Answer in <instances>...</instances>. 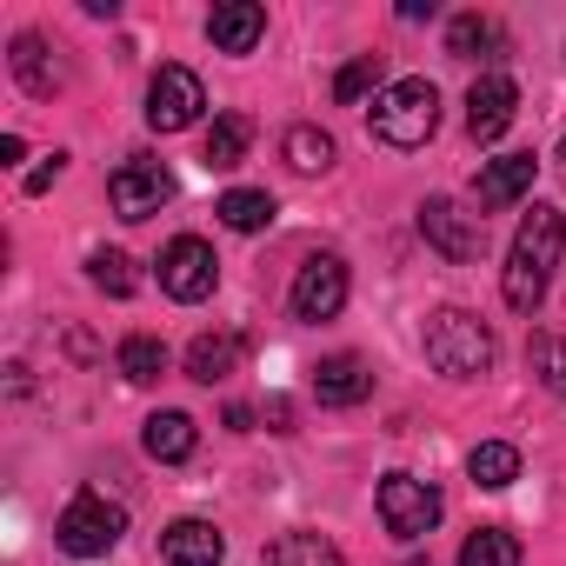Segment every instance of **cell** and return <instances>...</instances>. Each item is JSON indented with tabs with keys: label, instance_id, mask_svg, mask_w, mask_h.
Segmentation results:
<instances>
[{
	"label": "cell",
	"instance_id": "cell-1",
	"mask_svg": "<svg viewBox=\"0 0 566 566\" xmlns=\"http://www.w3.org/2000/svg\"><path fill=\"white\" fill-rule=\"evenodd\" d=\"M566 253V213L559 207H533L513 233V253H506V280H500V294L513 314H533L546 301V280Z\"/></svg>",
	"mask_w": 566,
	"mask_h": 566
},
{
	"label": "cell",
	"instance_id": "cell-2",
	"mask_svg": "<svg viewBox=\"0 0 566 566\" xmlns=\"http://www.w3.org/2000/svg\"><path fill=\"white\" fill-rule=\"evenodd\" d=\"M367 127H374V140H380V147H400V154L427 147V140H433V127H440V87H433V81H420V74L387 81V87L374 94V107H367Z\"/></svg>",
	"mask_w": 566,
	"mask_h": 566
},
{
	"label": "cell",
	"instance_id": "cell-3",
	"mask_svg": "<svg viewBox=\"0 0 566 566\" xmlns=\"http://www.w3.org/2000/svg\"><path fill=\"white\" fill-rule=\"evenodd\" d=\"M493 334H486V321H473V314H460V307H447V314H433L427 321V360H433V374H447V380H480V374H493Z\"/></svg>",
	"mask_w": 566,
	"mask_h": 566
},
{
	"label": "cell",
	"instance_id": "cell-4",
	"mask_svg": "<svg viewBox=\"0 0 566 566\" xmlns=\"http://www.w3.org/2000/svg\"><path fill=\"white\" fill-rule=\"evenodd\" d=\"M120 533H127V513H120L107 493H81V500H67L61 520H54V539H61V553H74V559L114 553Z\"/></svg>",
	"mask_w": 566,
	"mask_h": 566
},
{
	"label": "cell",
	"instance_id": "cell-5",
	"mask_svg": "<svg viewBox=\"0 0 566 566\" xmlns=\"http://www.w3.org/2000/svg\"><path fill=\"white\" fill-rule=\"evenodd\" d=\"M374 506H380V526L394 539H427L440 526V493L427 480H413V473H387L380 493H374Z\"/></svg>",
	"mask_w": 566,
	"mask_h": 566
},
{
	"label": "cell",
	"instance_id": "cell-6",
	"mask_svg": "<svg viewBox=\"0 0 566 566\" xmlns=\"http://www.w3.org/2000/svg\"><path fill=\"white\" fill-rule=\"evenodd\" d=\"M213 287H220V260H213V247H207L200 233L167 240V253H160V294L180 301V307H193V301H207Z\"/></svg>",
	"mask_w": 566,
	"mask_h": 566
},
{
	"label": "cell",
	"instance_id": "cell-7",
	"mask_svg": "<svg viewBox=\"0 0 566 566\" xmlns=\"http://www.w3.org/2000/svg\"><path fill=\"white\" fill-rule=\"evenodd\" d=\"M107 200H114L120 220H147V213H160L174 200V174L160 160H120L107 174Z\"/></svg>",
	"mask_w": 566,
	"mask_h": 566
},
{
	"label": "cell",
	"instance_id": "cell-8",
	"mask_svg": "<svg viewBox=\"0 0 566 566\" xmlns=\"http://www.w3.org/2000/svg\"><path fill=\"white\" fill-rule=\"evenodd\" d=\"M347 307V260L340 253H314L294 273V321H334Z\"/></svg>",
	"mask_w": 566,
	"mask_h": 566
},
{
	"label": "cell",
	"instance_id": "cell-9",
	"mask_svg": "<svg viewBox=\"0 0 566 566\" xmlns=\"http://www.w3.org/2000/svg\"><path fill=\"white\" fill-rule=\"evenodd\" d=\"M200 107H207V94H200V74L193 67H160L154 74V87H147V127L180 134V127L200 120Z\"/></svg>",
	"mask_w": 566,
	"mask_h": 566
},
{
	"label": "cell",
	"instance_id": "cell-10",
	"mask_svg": "<svg viewBox=\"0 0 566 566\" xmlns=\"http://www.w3.org/2000/svg\"><path fill=\"white\" fill-rule=\"evenodd\" d=\"M420 233H427V247H440L447 260H480V247H486V220L480 213H460L453 200H427L420 207Z\"/></svg>",
	"mask_w": 566,
	"mask_h": 566
},
{
	"label": "cell",
	"instance_id": "cell-11",
	"mask_svg": "<svg viewBox=\"0 0 566 566\" xmlns=\"http://www.w3.org/2000/svg\"><path fill=\"white\" fill-rule=\"evenodd\" d=\"M513 114H520L513 81H506V74H480V81H473V94H467V134L486 147V140H500V134L513 127Z\"/></svg>",
	"mask_w": 566,
	"mask_h": 566
},
{
	"label": "cell",
	"instance_id": "cell-12",
	"mask_svg": "<svg viewBox=\"0 0 566 566\" xmlns=\"http://www.w3.org/2000/svg\"><path fill=\"white\" fill-rule=\"evenodd\" d=\"M8 67H14V81H21L34 101H54V94L67 87V61H61L41 34H21V41H14V54H8Z\"/></svg>",
	"mask_w": 566,
	"mask_h": 566
},
{
	"label": "cell",
	"instance_id": "cell-13",
	"mask_svg": "<svg viewBox=\"0 0 566 566\" xmlns=\"http://www.w3.org/2000/svg\"><path fill=\"white\" fill-rule=\"evenodd\" d=\"M520 193H533V154H506V160H486L480 180H473V200H480V220L513 207Z\"/></svg>",
	"mask_w": 566,
	"mask_h": 566
},
{
	"label": "cell",
	"instance_id": "cell-14",
	"mask_svg": "<svg viewBox=\"0 0 566 566\" xmlns=\"http://www.w3.org/2000/svg\"><path fill=\"white\" fill-rule=\"evenodd\" d=\"M160 559L167 566H220L227 559V539H220L213 520H174L160 533Z\"/></svg>",
	"mask_w": 566,
	"mask_h": 566
},
{
	"label": "cell",
	"instance_id": "cell-15",
	"mask_svg": "<svg viewBox=\"0 0 566 566\" xmlns=\"http://www.w3.org/2000/svg\"><path fill=\"white\" fill-rule=\"evenodd\" d=\"M266 34V8H253V0H220V8L207 14V41L220 54H253Z\"/></svg>",
	"mask_w": 566,
	"mask_h": 566
},
{
	"label": "cell",
	"instance_id": "cell-16",
	"mask_svg": "<svg viewBox=\"0 0 566 566\" xmlns=\"http://www.w3.org/2000/svg\"><path fill=\"white\" fill-rule=\"evenodd\" d=\"M314 394H321V407H360L374 394V374H367L360 354H327L314 367Z\"/></svg>",
	"mask_w": 566,
	"mask_h": 566
},
{
	"label": "cell",
	"instance_id": "cell-17",
	"mask_svg": "<svg viewBox=\"0 0 566 566\" xmlns=\"http://www.w3.org/2000/svg\"><path fill=\"white\" fill-rule=\"evenodd\" d=\"M240 360H247V340H240V334H200V340L187 347V380L220 387V380L240 374Z\"/></svg>",
	"mask_w": 566,
	"mask_h": 566
},
{
	"label": "cell",
	"instance_id": "cell-18",
	"mask_svg": "<svg viewBox=\"0 0 566 566\" xmlns=\"http://www.w3.org/2000/svg\"><path fill=\"white\" fill-rule=\"evenodd\" d=\"M500 48H506V34H500L493 14H453V28H447L453 61H500Z\"/></svg>",
	"mask_w": 566,
	"mask_h": 566
},
{
	"label": "cell",
	"instance_id": "cell-19",
	"mask_svg": "<svg viewBox=\"0 0 566 566\" xmlns=\"http://www.w3.org/2000/svg\"><path fill=\"white\" fill-rule=\"evenodd\" d=\"M247 140H253V120H247V114H213V127H207V147H200V160H207L213 174H233V167L247 160Z\"/></svg>",
	"mask_w": 566,
	"mask_h": 566
},
{
	"label": "cell",
	"instance_id": "cell-20",
	"mask_svg": "<svg viewBox=\"0 0 566 566\" xmlns=\"http://www.w3.org/2000/svg\"><path fill=\"white\" fill-rule=\"evenodd\" d=\"M266 566H347L340 559V546L327 539V533H280L273 546H266Z\"/></svg>",
	"mask_w": 566,
	"mask_h": 566
},
{
	"label": "cell",
	"instance_id": "cell-21",
	"mask_svg": "<svg viewBox=\"0 0 566 566\" xmlns=\"http://www.w3.org/2000/svg\"><path fill=\"white\" fill-rule=\"evenodd\" d=\"M140 440H147V453H154V460H167V467H174V460H187V453H193L200 427H193L187 413H174V407H167V413H154V420H147V433H140Z\"/></svg>",
	"mask_w": 566,
	"mask_h": 566
},
{
	"label": "cell",
	"instance_id": "cell-22",
	"mask_svg": "<svg viewBox=\"0 0 566 566\" xmlns=\"http://www.w3.org/2000/svg\"><path fill=\"white\" fill-rule=\"evenodd\" d=\"M467 473H473V486L500 493V486L520 480V447H506V440H480V447L467 453Z\"/></svg>",
	"mask_w": 566,
	"mask_h": 566
},
{
	"label": "cell",
	"instance_id": "cell-23",
	"mask_svg": "<svg viewBox=\"0 0 566 566\" xmlns=\"http://www.w3.org/2000/svg\"><path fill=\"white\" fill-rule=\"evenodd\" d=\"M273 193L266 187H233V193H220V220L233 227V233H260V227H273Z\"/></svg>",
	"mask_w": 566,
	"mask_h": 566
},
{
	"label": "cell",
	"instance_id": "cell-24",
	"mask_svg": "<svg viewBox=\"0 0 566 566\" xmlns=\"http://www.w3.org/2000/svg\"><path fill=\"white\" fill-rule=\"evenodd\" d=\"M114 367H120V380L154 387V380L167 374V347H160L154 334H127V340H120V354H114Z\"/></svg>",
	"mask_w": 566,
	"mask_h": 566
},
{
	"label": "cell",
	"instance_id": "cell-25",
	"mask_svg": "<svg viewBox=\"0 0 566 566\" xmlns=\"http://www.w3.org/2000/svg\"><path fill=\"white\" fill-rule=\"evenodd\" d=\"M280 154H287V167H294V174H327L340 147H334V134H321V127H287Z\"/></svg>",
	"mask_w": 566,
	"mask_h": 566
},
{
	"label": "cell",
	"instance_id": "cell-26",
	"mask_svg": "<svg viewBox=\"0 0 566 566\" xmlns=\"http://www.w3.org/2000/svg\"><path fill=\"white\" fill-rule=\"evenodd\" d=\"M460 566H520V539L506 526H480V533H467Z\"/></svg>",
	"mask_w": 566,
	"mask_h": 566
},
{
	"label": "cell",
	"instance_id": "cell-27",
	"mask_svg": "<svg viewBox=\"0 0 566 566\" xmlns=\"http://www.w3.org/2000/svg\"><path fill=\"white\" fill-rule=\"evenodd\" d=\"M367 94H380V54H354V61L334 74V101H340V107H354V101H367Z\"/></svg>",
	"mask_w": 566,
	"mask_h": 566
},
{
	"label": "cell",
	"instance_id": "cell-28",
	"mask_svg": "<svg viewBox=\"0 0 566 566\" xmlns=\"http://www.w3.org/2000/svg\"><path fill=\"white\" fill-rule=\"evenodd\" d=\"M87 273H94V287H101V294H114V301H127V294L140 287L127 253H94V260H87Z\"/></svg>",
	"mask_w": 566,
	"mask_h": 566
},
{
	"label": "cell",
	"instance_id": "cell-29",
	"mask_svg": "<svg viewBox=\"0 0 566 566\" xmlns=\"http://www.w3.org/2000/svg\"><path fill=\"white\" fill-rule=\"evenodd\" d=\"M526 354H533V374L566 400V340H559V334H533V347H526Z\"/></svg>",
	"mask_w": 566,
	"mask_h": 566
},
{
	"label": "cell",
	"instance_id": "cell-30",
	"mask_svg": "<svg viewBox=\"0 0 566 566\" xmlns=\"http://www.w3.org/2000/svg\"><path fill=\"white\" fill-rule=\"evenodd\" d=\"M61 160H67V154H48V167H34V174H28V193H48V187L61 180Z\"/></svg>",
	"mask_w": 566,
	"mask_h": 566
},
{
	"label": "cell",
	"instance_id": "cell-31",
	"mask_svg": "<svg viewBox=\"0 0 566 566\" xmlns=\"http://www.w3.org/2000/svg\"><path fill=\"white\" fill-rule=\"evenodd\" d=\"M21 154H28V140H21V134L0 140V167H21Z\"/></svg>",
	"mask_w": 566,
	"mask_h": 566
},
{
	"label": "cell",
	"instance_id": "cell-32",
	"mask_svg": "<svg viewBox=\"0 0 566 566\" xmlns=\"http://www.w3.org/2000/svg\"><path fill=\"white\" fill-rule=\"evenodd\" d=\"M227 433H253V407H227Z\"/></svg>",
	"mask_w": 566,
	"mask_h": 566
},
{
	"label": "cell",
	"instance_id": "cell-33",
	"mask_svg": "<svg viewBox=\"0 0 566 566\" xmlns=\"http://www.w3.org/2000/svg\"><path fill=\"white\" fill-rule=\"evenodd\" d=\"M400 566H433V559H400Z\"/></svg>",
	"mask_w": 566,
	"mask_h": 566
},
{
	"label": "cell",
	"instance_id": "cell-34",
	"mask_svg": "<svg viewBox=\"0 0 566 566\" xmlns=\"http://www.w3.org/2000/svg\"><path fill=\"white\" fill-rule=\"evenodd\" d=\"M559 160H566V147H559Z\"/></svg>",
	"mask_w": 566,
	"mask_h": 566
}]
</instances>
